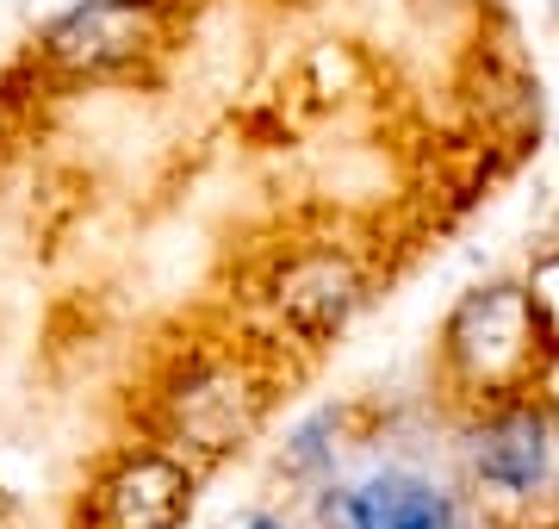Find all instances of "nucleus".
<instances>
[{
	"mask_svg": "<svg viewBox=\"0 0 559 529\" xmlns=\"http://www.w3.org/2000/svg\"><path fill=\"white\" fill-rule=\"evenodd\" d=\"M528 343H535V306L522 286H479L448 318V362L473 387L516 374L528 362Z\"/></svg>",
	"mask_w": 559,
	"mask_h": 529,
	"instance_id": "nucleus-1",
	"label": "nucleus"
},
{
	"mask_svg": "<svg viewBox=\"0 0 559 529\" xmlns=\"http://www.w3.org/2000/svg\"><path fill=\"white\" fill-rule=\"evenodd\" d=\"M193 510V473L168 448H124L94 486V517L106 529H180Z\"/></svg>",
	"mask_w": 559,
	"mask_h": 529,
	"instance_id": "nucleus-2",
	"label": "nucleus"
},
{
	"mask_svg": "<svg viewBox=\"0 0 559 529\" xmlns=\"http://www.w3.org/2000/svg\"><path fill=\"white\" fill-rule=\"evenodd\" d=\"M150 38H156L150 0H75L69 13L44 25V57L69 75H100L150 50Z\"/></svg>",
	"mask_w": 559,
	"mask_h": 529,
	"instance_id": "nucleus-3",
	"label": "nucleus"
},
{
	"mask_svg": "<svg viewBox=\"0 0 559 529\" xmlns=\"http://www.w3.org/2000/svg\"><path fill=\"white\" fill-rule=\"evenodd\" d=\"M255 418H261V392L230 362L187 367V380L168 392V436L200 448V455H230L255 430Z\"/></svg>",
	"mask_w": 559,
	"mask_h": 529,
	"instance_id": "nucleus-4",
	"label": "nucleus"
},
{
	"mask_svg": "<svg viewBox=\"0 0 559 529\" xmlns=\"http://www.w3.org/2000/svg\"><path fill=\"white\" fill-rule=\"evenodd\" d=\"M360 299H367V281H360L355 256L342 249H299L274 274V311L311 343L336 337L360 311Z\"/></svg>",
	"mask_w": 559,
	"mask_h": 529,
	"instance_id": "nucleus-5",
	"label": "nucleus"
},
{
	"mask_svg": "<svg viewBox=\"0 0 559 529\" xmlns=\"http://www.w3.org/2000/svg\"><path fill=\"white\" fill-rule=\"evenodd\" d=\"M342 510H348L355 529H454V498L429 486L423 473H399V468L355 486Z\"/></svg>",
	"mask_w": 559,
	"mask_h": 529,
	"instance_id": "nucleus-6",
	"label": "nucleus"
},
{
	"mask_svg": "<svg viewBox=\"0 0 559 529\" xmlns=\"http://www.w3.org/2000/svg\"><path fill=\"white\" fill-rule=\"evenodd\" d=\"M547 461H554V443H547V424L535 411H503L498 424L479 430V448H473L479 480L503 492H535L547 480Z\"/></svg>",
	"mask_w": 559,
	"mask_h": 529,
	"instance_id": "nucleus-7",
	"label": "nucleus"
},
{
	"mask_svg": "<svg viewBox=\"0 0 559 529\" xmlns=\"http://www.w3.org/2000/svg\"><path fill=\"white\" fill-rule=\"evenodd\" d=\"M249 529H286V524H274V517H255V524H249Z\"/></svg>",
	"mask_w": 559,
	"mask_h": 529,
	"instance_id": "nucleus-8",
	"label": "nucleus"
},
{
	"mask_svg": "<svg viewBox=\"0 0 559 529\" xmlns=\"http://www.w3.org/2000/svg\"><path fill=\"white\" fill-rule=\"evenodd\" d=\"M554 7H559V0H554Z\"/></svg>",
	"mask_w": 559,
	"mask_h": 529,
	"instance_id": "nucleus-9",
	"label": "nucleus"
}]
</instances>
